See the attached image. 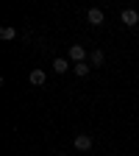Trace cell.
I'll return each mask as SVG.
<instances>
[{"instance_id": "cell-1", "label": "cell", "mask_w": 139, "mask_h": 156, "mask_svg": "<svg viewBox=\"0 0 139 156\" xmlns=\"http://www.w3.org/2000/svg\"><path fill=\"white\" fill-rule=\"evenodd\" d=\"M72 145H75V151H81V153H86V151H92V136L89 134H75V140H72Z\"/></svg>"}, {"instance_id": "cell-2", "label": "cell", "mask_w": 139, "mask_h": 156, "mask_svg": "<svg viewBox=\"0 0 139 156\" xmlns=\"http://www.w3.org/2000/svg\"><path fill=\"white\" fill-rule=\"evenodd\" d=\"M67 56H70V62H72V64H81V62H86V50H84V45H70Z\"/></svg>"}, {"instance_id": "cell-3", "label": "cell", "mask_w": 139, "mask_h": 156, "mask_svg": "<svg viewBox=\"0 0 139 156\" xmlns=\"http://www.w3.org/2000/svg\"><path fill=\"white\" fill-rule=\"evenodd\" d=\"M28 81H31L33 87H45V81H47V73H45L42 67H36V70H31V75H28Z\"/></svg>"}, {"instance_id": "cell-4", "label": "cell", "mask_w": 139, "mask_h": 156, "mask_svg": "<svg viewBox=\"0 0 139 156\" xmlns=\"http://www.w3.org/2000/svg\"><path fill=\"white\" fill-rule=\"evenodd\" d=\"M120 20H123L128 28H134V25L139 23V11H136V9H125V11L120 14Z\"/></svg>"}, {"instance_id": "cell-5", "label": "cell", "mask_w": 139, "mask_h": 156, "mask_svg": "<svg viewBox=\"0 0 139 156\" xmlns=\"http://www.w3.org/2000/svg\"><path fill=\"white\" fill-rule=\"evenodd\" d=\"M103 20H106V17H103L100 9H89V11H86V23H89V25H100Z\"/></svg>"}, {"instance_id": "cell-6", "label": "cell", "mask_w": 139, "mask_h": 156, "mask_svg": "<svg viewBox=\"0 0 139 156\" xmlns=\"http://www.w3.org/2000/svg\"><path fill=\"white\" fill-rule=\"evenodd\" d=\"M67 70H70V62H67V58H56V62H53V73L64 75Z\"/></svg>"}, {"instance_id": "cell-7", "label": "cell", "mask_w": 139, "mask_h": 156, "mask_svg": "<svg viewBox=\"0 0 139 156\" xmlns=\"http://www.w3.org/2000/svg\"><path fill=\"white\" fill-rule=\"evenodd\" d=\"M0 39H6V42H9V39H17V28L3 25V28H0Z\"/></svg>"}, {"instance_id": "cell-8", "label": "cell", "mask_w": 139, "mask_h": 156, "mask_svg": "<svg viewBox=\"0 0 139 156\" xmlns=\"http://www.w3.org/2000/svg\"><path fill=\"white\" fill-rule=\"evenodd\" d=\"M89 62H92L95 67H100V64L106 62V56H103V50H92V53H89Z\"/></svg>"}, {"instance_id": "cell-9", "label": "cell", "mask_w": 139, "mask_h": 156, "mask_svg": "<svg viewBox=\"0 0 139 156\" xmlns=\"http://www.w3.org/2000/svg\"><path fill=\"white\" fill-rule=\"evenodd\" d=\"M72 70H75V75H78V78H86V75H89V64H86V62L72 64Z\"/></svg>"}, {"instance_id": "cell-10", "label": "cell", "mask_w": 139, "mask_h": 156, "mask_svg": "<svg viewBox=\"0 0 139 156\" xmlns=\"http://www.w3.org/2000/svg\"><path fill=\"white\" fill-rule=\"evenodd\" d=\"M58 156H61V153H58Z\"/></svg>"}]
</instances>
